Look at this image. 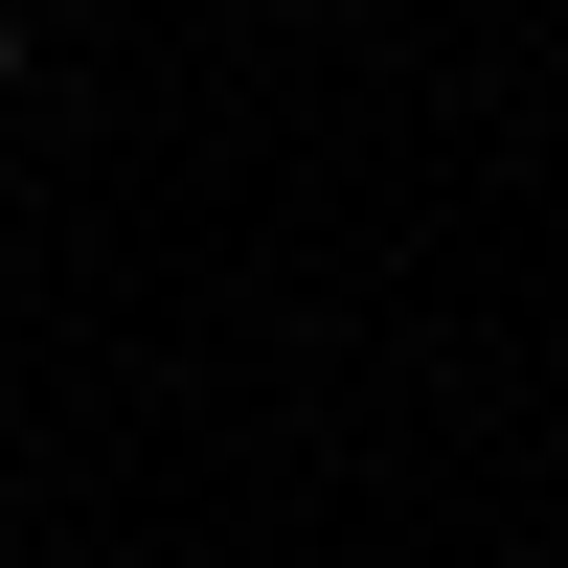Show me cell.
<instances>
[{
    "label": "cell",
    "instance_id": "1",
    "mask_svg": "<svg viewBox=\"0 0 568 568\" xmlns=\"http://www.w3.org/2000/svg\"><path fill=\"white\" fill-rule=\"evenodd\" d=\"M0 91H23V0H0Z\"/></svg>",
    "mask_w": 568,
    "mask_h": 568
}]
</instances>
